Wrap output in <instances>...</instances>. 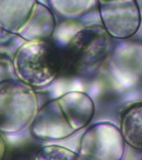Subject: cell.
<instances>
[{
    "instance_id": "1",
    "label": "cell",
    "mask_w": 142,
    "mask_h": 160,
    "mask_svg": "<svg viewBox=\"0 0 142 160\" xmlns=\"http://www.w3.org/2000/svg\"><path fill=\"white\" fill-rule=\"evenodd\" d=\"M95 113L93 100L85 92H69L40 106L30 126L35 139L60 141L90 124Z\"/></svg>"
},
{
    "instance_id": "2",
    "label": "cell",
    "mask_w": 142,
    "mask_h": 160,
    "mask_svg": "<svg viewBox=\"0 0 142 160\" xmlns=\"http://www.w3.org/2000/svg\"><path fill=\"white\" fill-rule=\"evenodd\" d=\"M112 51L111 37L104 27L92 25L81 29L66 46L60 47V75L93 77Z\"/></svg>"
},
{
    "instance_id": "3",
    "label": "cell",
    "mask_w": 142,
    "mask_h": 160,
    "mask_svg": "<svg viewBox=\"0 0 142 160\" xmlns=\"http://www.w3.org/2000/svg\"><path fill=\"white\" fill-rule=\"evenodd\" d=\"M14 68L23 82L32 88L47 86L60 74V47L48 39L28 41L16 53Z\"/></svg>"
},
{
    "instance_id": "4",
    "label": "cell",
    "mask_w": 142,
    "mask_h": 160,
    "mask_svg": "<svg viewBox=\"0 0 142 160\" xmlns=\"http://www.w3.org/2000/svg\"><path fill=\"white\" fill-rule=\"evenodd\" d=\"M39 109L33 88L21 81H0V132L15 134L31 126Z\"/></svg>"
},
{
    "instance_id": "5",
    "label": "cell",
    "mask_w": 142,
    "mask_h": 160,
    "mask_svg": "<svg viewBox=\"0 0 142 160\" xmlns=\"http://www.w3.org/2000/svg\"><path fill=\"white\" fill-rule=\"evenodd\" d=\"M125 144L120 129L115 124L96 123L83 134L78 154L81 160H122Z\"/></svg>"
},
{
    "instance_id": "6",
    "label": "cell",
    "mask_w": 142,
    "mask_h": 160,
    "mask_svg": "<svg viewBox=\"0 0 142 160\" xmlns=\"http://www.w3.org/2000/svg\"><path fill=\"white\" fill-rule=\"evenodd\" d=\"M104 28L111 37L126 39L139 30L141 16L136 1H97Z\"/></svg>"
},
{
    "instance_id": "7",
    "label": "cell",
    "mask_w": 142,
    "mask_h": 160,
    "mask_svg": "<svg viewBox=\"0 0 142 160\" xmlns=\"http://www.w3.org/2000/svg\"><path fill=\"white\" fill-rule=\"evenodd\" d=\"M37 1H0V26L21 34L33 16Z\"/></svg>"
},
{
    "instance_id": "8",
    "label": "cell",
    "mask_w": 142,
    "mask_h": 160,
    "mask_svg": "<svg viewBox=\"0 0 142 160\" xmlns=\"http://www.w3.org/2000/svg\"><path fill=\"white\" fill-rule=\"evenodd\" d=\"M119 129L125 143L136 151H142V102H136L124 109Z\"/></svg>"
},
{
    "instance_id": "9",
    "label": "cell",
    "mask_w": 142,
    "mask_h": 160,
    "mask_svg": "<svg viewBox=\"0 0 142 160\" xmlns=\"http://www.w3.org/2000/svg\"><path fill=\"white\" fill-rule=\"evenodd\" d=\"M55 25L53 11L37 1L33 16L21 35L28 41L48 39L53 33Z\"/></svg>"
},
{
    "instance_id": "10",
    "label": "cell",
    "mask_w": 142,
    "mask_h": 160,
    "mask_svg": "<svg viewBox=\"0 0 142 160\" xmlns=\"http://www.w3.org/2000/svg\"><path fill=\"white\" fill-rule=\"evenodd\" d=\"M56 14L68 19L79 18L89 12L97 1H48Z\"/></svg>"
},
{
    "instance_id": "11",
    "label": "cell",
    "mask_w": 142,
    "mask_h": 160,
    "mask_svg": "<svg viewBox=\"0 0 142 160\" xmlns=\"http://www.w3.org/2000/svg\"><path fill=\"white\" fill-rule=\"evenodd\" d=\"M34 160H81L78 153L68 148L57 145L40 147Z\"/></svg>"
},
{
    "instance_id": "12",
    "label": "cell",
    "mask_w": 142,
    "mask_h": 160,
    "mask_svg": "<svg viewBox=\"0 0 142 160\" xmlns=\"http://www.w3.org/2000/svg\"><path fill=\"white\" fill-rule=\"evenodd\" d=\"M6 152V145L5 140L0 135V160H3Z\"/></svg>"
},
{
    "instance_id": "13",
    "label": "cell",
    "mask_w": 142,
    "mask_h": 160,
    "mask_svg": "<svg viewBox=\"0 0 142 160\" xmlns=\"http://www.w3.org/2000/svg\"></svg>"
}]
</instances>
